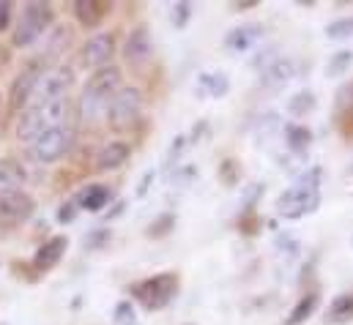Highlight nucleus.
<instances>
[{"label": "nucleus", "mask_w": 353, "mask_h": 325, "mask_svg": "<svg viewBox=\"0 0 353 325\" xmlns=\"http://www.w3.org/2000/svg\"><path fill=\"white\" fill-rule=\"evenodd\" d=\"M123 87V74L118 66H104L99 72L90 74V80L85 82L80 98H77V115L83 123L88 126H96L107 118V107L112 101V96Z\"/></svg>", "instance_id": "1"}, {"label": "nucleus", "mask_w": 353, "mask_h": 325, "mask_svg": "<svg viewBox=\"0 0 353 325\" xmlns=\"http://www.w3.org/2000/svg\"><path fill=\"white\" fill-rule=\"evenodd\" d=\"M321 180L323 169L321 167H307L304 172L296 175V183L279 194L276 200V213L285 219H301L321 205Z\"/></svg>", "instance_id": "2"}, {"label": "nucleus", "mask_w": 353, "mask_h": 325, "mask_svg": "<svg viewBox=\"0 0 353 325\" xmlns=\"http://www.w3.org/2000/svg\"><path fill=\"white\" fill-rule=\"evenodd\" d=\"M69 112H72V104L69 98L63 101H55V104H30L19 112V120H17V137L19 143L30 145L39 134L55 129V126H66L69 123Z\"/></svg>", "instance_id": "3"}, {"label": "nucleus", "mask_w": 353, "mask_h": 325, "mask_svg": "<svg viewBox=\"0 0 353 325\" xmlns=\"http://www.w3.org/2000/svg\"><path fill=\"white\" fill-rule=\"evenodd\" d=\"M52 22H55V14H52V8H50L47 3H39V0L28 3V6L22 8L19 19H17V28H14V33H11V44H14L17 50L33 47L41 36H47V33L52 30Z\"/></svg>", "instance_id": "4"}, {"label": "nucleus", "mask_w": 353, "mask_h": 325, "mask_svg": "<svg viewBox=\"0 0 353 325\" xmlns=\"http://www.w3.org/2000/svg\"><path fill=\"white\" fill-rule=\"evenodd\" d=\"M140 118H143V93H140V87H134V85H123V87L112 96V101H110V107H107L104 123H107L112 132L121 134V132L134 129Z\"/></svg>", "instance_id": "5"}, {"label": "nucleus", "mask_w": 353, "mask_h": 325, "mask_svg": "<svg viewBox=\"0 0 353 325\" xmlns=\"http://www.w3.org/2000/svg\"><path fill=\"white\" fill-rule=\"evenodd\" d=\"M176 295H178V273H173V271L148 276V279H143L140 284H134V298H137L148 312L165 309Z\"/></svg>", "instance_id": "6"}, {"label": "nucleus", "mask_w": 353, "mask_h": 325, "mask_svg": "<svg viewBox=\"0 0 353 325\" xmlns=\"http://www.w3.org/2000/svg\"><path fill=\"white\" fill-rule=\"evenodd\" d=\"M72 143H74V129L66 123V126H55V129H50V132H44V134H39V137L28 145V154H30V159H33V162L52 164V162H58V159H63V156L69 154Z\"/></svg>", "instance_id": "7"}, {"label": "nucleus", "mask_w": 353, "mask_h": 325, "mask_svg": "<svg viewBox=\"0 0 353 325\" xmlns=\"http://www.w3.org/2000/svg\"><path fill=\"white\" fill-rule=\"evenodd\" d=\"M72 82H74V69H69V66L47 69L41 82H39V87H36V93H33V98H30V104H55V101L69 98Z\"/></svg>", "instance_id": "8"}, {"label": "nucleus", "mask_w": 353, "mask_h": 325, "mask_svg": "<svg viewBox=\"0 0 353 325\" xmlns=\"http://www.w3.org/2000/svg\"><path fill=\"white\" fill-rule=\"evenodd\" d=\"M44 72H47V66H44L41 61H30V63L17 74V80L11 82V90H8V109H11V112L19 115V112L30 104V98H33V93H36L41 77H44Z\"/></svg>", "instance_id": "9"}, {"label": "nucleus", "mask_w": 353, "mask_h": 325, "mask_svg": "<svg viewBox=\"0 0 353 325\" xmlns=\"http://www.w3.org/2000/svg\"><path fill=\"white\" fill-rule=\"evenodd\" d=\"M112 55H115V33H110V30H101V33L90 36L88 41L83 44L80 61H83V66H85V69H93V72H99V69L110 66Z\"/></svg>", "instance_id": "10"}, {"label": "nucleus", "mask_w": 353, "mask_h": 325, "mask_svg": "<svg viewBox=\"0 0 353 325\" xmlns=\"http://www.w3.org/2000/svg\"><path fill=\"white\" fill-rule=\"evenodd\" d=\"M36 202L28 191H11V194H0V224L3 227H14L22 224L33 216Z\"/></svg>", "instance_id": "11"}, {"label": "nucleus", "mask_w": 353, "mask_h": 325, "mask_svg": "<svg viewBox=\"0 0 353 325\" xmlns=\"http://www.w3.org/2000/svg\"><path fill=\"white\" fill-rule=\"evenodd\" d=\"M154 58V39H151V30L145 25H137L129 36H126V44H123V61L134 69H143L148 61Z\"/></svg>", "instance_id": "12"}, {"label": "nucleus", "mask_w": 353, "mask_h": 325, "mask_svg": "<svg viewBox=\"0 0 353 325\" xmlns=\"http://www.w3.org/2000/svg\"><path fill=\"white\" fill-rule=\"evenodd\" d=\"M263 39H265L263 25H261V22H247V25L233 28V30L225 36V47H228L233 55H241V52L255 50V47H258Z\"/></svg>", "instance_id": "13"}, {"label": "nucleus", "mask_w": 353, "mask_h": 325, "mask_svg": "<svg viewBox=\"0 0 353 325\" xmlns=\"http://www.w3.org/2000/svg\"><path fill=\"white\" fill-rule=\"evenodd\" d=\"M293 77H296V61L279 55L274 63H268L263 72H261V85L268 87L271 93H276V90H282Z\"/></svg>", "instance_id": "14"}, {"label": "nucleus", "mask_w": 353, "mask_h": 325, "mask_svg": "<svg viewBox=\"0 0 353 325\" xmlns=\"http://www.w3.org/2000/svg\"><path fill=\"white\" fill-rule=\"evenodd\" d=\"M129 156H132V145L123 143V140H112V143H107V145L99 148V154H96V169L99 172H115V169H121L123 164L129 162Z\"/></svg>", "instance_id": "15"}, {"label": "nucleus", "mask_w": 353, "mask_h": 325, "mask_svg": "<svg viewBox=\"0 0 353 325\" xmlns=\"http://www.w3.org/2000/svg\"><path fill=\"white\" fill-rule=\"evenodd\" d=\"M66 238L63 235H55V238H50V241H44V244L36 249V254H33V265L39 268V271H50V268H55L58 262H61V257L66 254Z\"/></svg>", "instance_id": "16"}, {"label": "nucleus", "mask_w": 353, "mask_h": 325, "mask_svg": "<svg viewBox=\"0 0 353 325\" xmlns=\"http://www.w3.org/2000/svg\"><path fill=\"white\" fill-rule=\"evenodd\" d=\"M110 200H112V191H110V186H104V183H88V186L74 197L77 208L90 211V213H96V211L107 208V205H110Z\"/></svg>", "instance_id": "17"}, {"label": "nucleus", "mask_w": 353, "mask_h": 325, "mask_svg": "<svg viewBox=\"0 0 353 325\" xmlns=\"http://www.w3.org/2000/svg\"><path fill=\"white\" fill-rule=\"evenodd\" d=\"M72 41V33L66 30V28H61V25H52V30L44 36V52H41V63L47 66V63H52L55 58H61L63 55V50H66V44Z\"/></svg>", "instance_id": "18"}, {"label": "nucleus", "mask_w": 353, "mask_h": 325, "mask_svg": "<svg viewBox=\"0 0 353 325\" xmlns=\"http://www.w3.org/2000/svg\"><path fill=\"white\" fill-rule=\"evenodd\" d=\"M25 183V167L17 159H0V194L22 191Z\"/></svg>", "instance_id": "19"}, {"label": "nucleus", "mask_w": 353, "mask_h": 325, "mask_svg": "<svg viewBox=\"0 0 353 325\" xmlns=\"http://www.w3.org/2000/svg\"><path fill=\"white\" fill-rule=\"evenodd\" d=\"M107 8L110 6L101 3V0H77L74 3V17H77V22L83 28H99L104 14H107Z\"/></svg>", "instance_id": "20"}, {"label": "nucleus", "mask_w": 353, "mask_h": 325, "mask_svg": "<svg viewBox=\"0 0 353 325\" xmlns=\"http://www.w3.org/2000/svg\"><path fill=\"white\" fill-rule=\"evenodd\" d=\"M282 137H285V145H288L290 154H307V148L312 143V132L301 123H285Z\"/></svg>", "instance_id": "21"}, {"label": "nucleus", "mask_w": 353, "mask_h": 325, "mask_svg": "<svg viewBox=\"0 0 353 325\" xmlns=\"http://www.w3.org/2000/svg\"><path fill=\"white\" fill-rule=\"evenodd\" d=\"M197 87H200L205 96H211V98H222V96H228V90H230V80H228V74H222V72H203V74L197 77Z\"/></svg>", "instance_id": "22"}, {"label": "nucleus", "mask_w": 353, "mask_h": 325, "mask_svg": "<svg viewBox=\"0 0 353 325\" xmlns=\"http://www.w3.org/2000/svg\"><path fill=\"white\" fill-rule=\"evenodd\" d=\"M353 320V293H343L329 304L326 312V323L332 325H345Z\"/></svg>", "instance_id": "23"}, {"label": "nucleus", "mask_w": 353, "mask_h": 325, "mask_svg": "<svg viewBox=\"0 0 353 325\" xmlns=\"http://www.w3.org/2000/svg\"><path fill=\"white\" fill-rule=\"evenodd\" d=\"M318 304H321V295H318V293H307V295L293 306V312L288 315L285 325H304L312 315H315Z\"/></svg>", "instance_id": "24"}, {"label": "nucleus", "mask_w": 353, "mask_h": 325, "mask_svg": "<svg viewBox=\"0 0 353 325\" xmlns=\"http://www.w3.org/2000/svg\"><path fill=\"white\" fill-rule=\"evenodd\" d=\"M315 107H318V98H315L312 90H299V93H293L290 101H288V112H290L293 118H307V115L315 112Z\"/></svg>", "instance_id": "25"}, {"label": "nucleus", "mask_w": 353, "mask_h": 325, "mask_svg": "<svg viewBox=\"0 0 353 325\" xmlns=\"http://www.w3.org/2000/svg\"><path fill=\"white\" fill-rule=\"evenodd\" d=\"M351 63H353L351 50H340V52H334V55L329 58V63H326V77H343V74L351 69Z\"/></svg>", "instance_id": "26"}, {"label": "nucleus", "mask_w": 353, "mask_h": 325, "mask_svg": "<svg viewBox=\"0 0 353 325\" xmlns=\"http://www.w3.org/2000/svg\"><path fill=\"white\" fill-rule=\"evenodd\" d=\"M112 323L115 325H137V309L132 301H118L115 312H112Z\"/></svg>", "instance_id": "27"}, {"label": "nucleus", "mask_w": 353, "mask_h": 325, "mask_svg": "<svg viewBox=\"0 0 353 325\" xmlns=\"http://www.w3.org/2000/svg\"><path fill=\"white\" fill-rule=\"evenodd\" d=\"M282 120H279V115H265V120H261V126H258V134H261V140L268 143L271 137H276V134H282Z\"/></svg>", "instance_id": "28"}, {"label": "nucleus", "mask_w": 353, "mask_h": 325, "mask_svg": "<svg viewBox=\"0 0 353 325\" xmlns=\"http://www.w3.org/2000/svg\"><path fill=\"white\" fill-rule=\"evenodd\" d=\"M353 33V17H345V19H337L326 28V36L329 39H348Z\"/></svg>", "instance_id": "29"}, {"label": "nucleus", "mask_w": 353, "mask_h": 325, "mask_svg": "<svg viewBox=\"0 0 353 325\" xmlns=\"http://www.w3.org/2000/svg\"><path fill=\"white\" fill-rule=\"evenodd\" d=\"M276 251H279V254H285L288 260H290V257H296V254H299V238H296V235H290V233H282V235L276 238Z\"/></svg>", "instance_id": "30"}, {"label": "nucleus", "mask_w": 353, "mask_h": 325, "mask_svg": "<svg viewBox=\"0 0 353 325\" xmlns=\"http://www.w3.org/2000/svg\"><path fill=\"white\" fill-rule=\"evenodd\" d=\"M194 175H197V167L186 164V167H181V169H176V172H173L170 186H176V189H181V186H189V183L194 180Z\"/></svg>", "instance_id": "31"}, {"label": "nucleus", "mask_w": 353, "mask_h": 325, "mask_svg": "<svg viewBox=\"0 0 353 325\" xmlns=\"http://www.w3.org/2000/svg\"><path fill=\"white\" fill-rule=\"evenodd\" d=\"M276 58H279V50H276L274 44H268V47H265V52L261 50V52H258V55L252 58V66H255L258 72H263L265 66H268V63H274Z\"/></svg>", "instance_id": "32"}, {"label": "nucleus", "mask_w": 353, "mask_h": 325, "mask_svg": "<svg viewBox=\"0 0 353 325\" xmlns=\"http://www.w3.org/2000/svg\"><path fill=\"white\" fill-rule=\"evenodd\" d=\"M189 14H192V3H189V0L176 3V8H173V25H176V28H186Z\"/></svg>", "instance_id": "33"}, {"label": "nucleus", "mask_w": 353, "mask_h": 325, "mask_svg": "<svg viewBox=\"0 0 353 325\" xmlns=\"http://www.w3.org/2000/svg\"><path fill=\"white\" fill-rule=\"evenodd\" d=\"M77 211H80V208H77V202H74V200H69L66 205H61V208H58V222H61V224H69V222H74Z\"/></svg>", "instance_id": "34"}, {"label": "nucleus", "mask_w": 353, "mask_h": 325, "mask_svg": "<svg viewBox=\"0 0 353 325\" xmlns=\"http://www.w3.org/2000/svg\"><path fill=\"white\" fill-rule=\"evenodd\" d=\"M261 194H263V186H261V183H252V186L247 189V194H244V205H241V211H250V208L258 202Z\"/></svg>", "instance_id": "35"}, {"label": "nucleus", "mask_w": 353, "mask_h": 325, "mask_svg": "<svg viewBox=\"0 0 353 325\" xmlns=\"http://www.w3.org/2000/svg\"><path fill=\"white\" fill-rule=\"evenodd\" d=\"M170 227H173V216L168 213V216H162V219H159V224H157V227H151V230H148V235H165Z\"/></svg>", "instance_id": "36"}, {"label": "nucleus", "mask_w": 353, "mask_h": 325, "mask_svg": "<svg viewBox=\"0 0 353 325\" xmlns=\"http://www.w3.org/2000/svg\"><path fill=\"white\" fill-rule=\"evenodd\" d=\"M11 25V3L8 0H0V33Z\"/></svg>", "instance_id": "37"}, {"label": "nucleus", "mask_w": 353, "mask_h": 325, "mask_svg": "<svg viewBox=\"0 0 353 325\" xmlns=\"http://www.w3.org/2000/svg\"><path fill=\"white\" fill-rule=\"evenodd\" d=\"M151 178H154V169H148V172H145V180H143V183H140V191H137V194H140V197H143V194H145V189H148V183H151Z\"/></svg>", "instance_id": "38"}, {"label": "nucleus", "mask_w": 353, "mask_h": 325, "mask_svg": "<svg viewBox=\"0 0 353 325\" xmlns=\"http://www.w3.org/2000/svg\"><path fill=\"white\" fill-rule=\"evenodd\" d=\"M6 61H8V52H3V50H0V66H6Z\"/></svg>", "instance_id": "39"}, {"label": "nucleus", "mask_w": 353, "mask_h": 325, "mask_svg": "<svg viewBox=\"0 0 353 325\" xmlns=\"http://www.w3.org/2000/svg\"><path fill=\"white\" fill-rule=\"evenodd\" d=\"M343 90H345V93L351 96V104H353V82H351V85H348V87H343Z\"/></svg>", "instance_id": "40"}, {"label": "nucleus", "mask_w": 353, "mask_h": 325, "mask_svg": "<svg viewBox=\"0 0 353 325\" xmlns=\"http://www.w3.org/2000/svg\"><path fill=\"white\" fill-rule=\"evenodd\" d=\"M351 175H353V164H351Z\"/></svg>", "instance_id": "41"}]
</instances>
